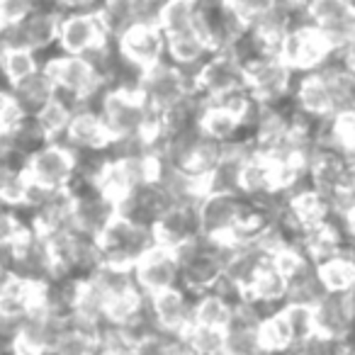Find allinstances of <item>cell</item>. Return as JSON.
Segmentation results:
<instances>
[{
  "mask_svg": "<svg viewBox=\"0 0 355 355\" xmlns=\"http://www.w3.org/2000/svg\"><path fill=\"white\" fill-rule=\"evenodd\" d=\"M98 246L105 263L132 268L148 248L156 246V234L148 227H139L122 217H114L98 236Z\"/></svg>",
  "mask_w": 355,
  "mask_h": 355,
  "instance_id": "1",
  "label": "cell"
},
{
  "mask_svg": "<svg viewBox=\"0 0 355 355\" xmlns=\"http://www.w3.org/2000/svg\"><path fill=\"white\" fill-rule=\"evenodd\" d=\"M137 292L141 295H158V292L180 287V263L173 248L153 246L132 266Z\"/></svg>",
  "mask_w": 355,
  "mask_h": 355,
  "instance_id": "2",
  "label": "cell"
},
{
  "mask_svg": "<svg viewBox=\"0 0 355 355\" xmlns=\"http://www.w3.org/2000/svg\"><path fill=\"white\" fill-rule=\"evenodd\" d=\"M98 114L107 127L110 137L146 134V103L139 95L110 90L103 98Z\"/></svg>",
  "mask_w": 355,
  "mask_h": 355,
  "instance_id": "3",
  "label": "cell"
},
{
  "mask_svg": "<svg viewBox=\"0 0 355 355\" xmlns=\"http://www.w3.org/2000/svg\"><path fill=\"white\" fill-rule=\"evenodd\" d=\"M292 80H295V69L280 56H268L246 66L248 90L263 103H277L280 98L290 95Z\"/></svg>",
  "mask_w": 355,
  "mask_h": 355,
  "instance_id": "4",
  "label": "cell"
},
{
  "mask_svg": "<svg viewBox=\"0 0 355 355\" xmlns=\"http://www.w3.org/2000/svg\"><path fill=\"white\" fill-rule=\"evenodd\" d=\"M73 173H76L73 153L54 141H46L42 148H37L30 156V161H27V175H30V180H35V183L51 190H66Z\"/></svg>",
  "mask_w": 355,
  "mask_h": 355,
  "instance_id": "5",
  "label": "cell"
},
{
  "mask_svg": "<svg viewBox=\"0 0 355 355\" xmlns=\"http://www.w3.org/2000/svg\"><path fill=\"white\" fill-rule=\"evenodd\" d=\"M311 309H314L316 334L329 336V338H338V340L355 338V309H353L350 290L326 292Z\"/></svg>",
  "mask_w": 355,
  "mask_h": 355,
  "instance_id": "6",
  "label": "cell"
},
{
  "mask_svg": "<svg viewBox=\"0 0 355 355\" xmlns=\"http://www.w3.org/2000/svg\"><path fill=\"white\" fill-rule=\"evenodd\" d=\"M243 209V195H217L207 193L202 195L198 205V219H200V232L207 236L229 239V234L236 229L239 219H241Z\"/></svg>",
  "mask_w": 355,
  "mask_h": 355,
  "instance_id": "7",
  "label": "cell"
},
{
  "mask_svg": "<svg viewBox=\"0 0 355 355\" xmlns=\"http://www.w3.org/2000/svg\"><path fill=\"white\" fill-rule=\"evenodd\" d=\"M329 51L331 46L319 35V30L314 25H306V27H297V30L287 32L282 37L280 59L285 64H290L295 71H311L321 64V59Z\"/></svg>",
  "mask_w": 355,
  "mask_h": 355,
  "instance_id": "8",
  "label": "cell"
},
{
  "mask_svg": "<svg viewBox=\"0 0 355 355\" xmlns=\"http://www.w3.org/2000/svg\"><path fill=\"white\" fill-rule=\"evenodd\" d=\"M49 71V76L54 78L56 88L66 90V93H73L78 98H90L105 80H100L98 76L90 71V66L85 64L80 56L73 54H59L44 66Z\"/></svg>",
  "mask_w": 355,
  "mask_h": 355,
  "instance_id": "9",
  "label": "cell"
},
{
  "mask_svg": "<svg viewBox=\"0 0 355 355\" xmlns=\"http://www.w3.org/2000/svg\"><path fill=\"white\" fill-rule=\"evenodd\" d=\"M139 95H141L144 103L153 105V107H158V110L171 107L173 103H178V100L185 95L183 80H180L178 69L168 59L156 66L144 69Z\"/></svg>",
  "mask_w": 355,
  "mask_h": 355,
  "instance_id": "10",
  "label": "cell"
},
{
  "mask_svg": "<svg viewBox=\"0 0 355 355\" xmlns=\"http://www.w3.org/2000/svg\"><path fill=\"white\" fill-rule=\"evenodd\" d=\"M119 51L139 69H148L168 59V40L161 27H132L119 40Z\"/></svg>",
  "mask_w": 355,
  "mask_h": 355,
  "instance_id": "11",
  "label": "cell"
},
{
  "mask_svg": "<svg viewBox=\"0 0 355 355\" xmlns=\"http://www.w3.org/2000/svg\"><path fill=\"white\" fill-rule=\"evenodd\" d=\"M151 300L161 331L185 334L195 324V292H188L185 287H173L153 295Z\"/></svg>",
  "mask_w": 355,
  "mask_h": 355,
  "instance_id": "12",
  "label": "cell"
},
{
  "mask_svg": "<svg viewBox=\"0 0 355 355\" xmlns=\"http://www.w3.org/2000/svg\"><path fill=\"white\" fill-rule=\"evenodd\" d=\"M110 132L105 127V122L100 119L98 112H76L71 117V124L66 129V134L61 137L51 139L54 144L59 146L69 148L71 153H78V151H98V148H105L110 141Z\"/></svg>",
  "mask_w": 355,
  "mask_h": 355,
  "instance_id": "13",
  "label": "cell"
},
{
  "mask_svg": "<svg viewBox=\"0 0 355 355\" xmlns=\"http://www.w3.org/2000/svg\"><path fill=\"white\" fill-rule=\"evenodd\" d=\"M103 40H107V37H105V30L95 12H73V15H66L61 20L59 27L61 54L80 56L90 46L100 44Z\"/></svg>",
  "mask_w": 355,
  "mask_h": 355,
  "instance_id": "14",
  "label": "cell"
},
{
  "mask_svg": "<svg viewBox=\"0 0 355 355\" xmlns=\"http://www.w3.org/2000/svg\"><path fill=\"white\" fill-rule=\"evenodd\" d=\"M153 234H156V243L166 248H180L195 239L200 232V219L198 207H185V205H175V207L166 209L153 224Z\"/></svg>",
  "mask_w": 355,
  "mask_h": 355,
  "instance_id": "15",
  "label": "cell"
},
{
  "mask_svg": "<svg viewBox=\"0 0 355 355\" xmlns=\"http://www.w3.org/2000/svg\"><path fill=\"white\" fill-rule=\"evenodd\" d=\"M243 83H246V66L229 51H214L205 64L202 78H200V88L212 100Z\"/></svg>",
  "mask_w": 355,
  "mask_h": 355,
  "instance_id": "16",
  "label": "cell"
},
{
  "mask_svg": "<svg viewBox=\"0 0 355 355\" xmlns=\"http://www.w3.org/2000/svg\"><path fill=\"white\" fill-rule=\"evenodd\" d=\"M285 277H287V295H285L287 304L314 306L329 292L324 287V282H321L319 266L306 256H300V261L290 268V272Z\"/></svg>",
  "mask_w": 355,
  "mask_h": 355,
  "instance_id": "17",
  "label": "cell"
},
{
  "mask_svg": "<svg viewBox=\"0 0 355 355\" xmlns=\"http://www.w3.org/2000/svg\"><path fill=\"white\" fill-rule=\"evenodd\" d=\"M10 93H12L15 105L20 107V112L25 114V117H35L49 100H54L56 83L49 76V71L42 66V69H37L35 73L22 78L20 83L10 85Z\"/></svg>",
  "mask_w": 355,
  "mask_h": 355,
  "instance_id": "18",
  "label": "cell"
},
{
  "mask_svg": "<svg viewBox=\"0 0 355 355\" xmlns=\"http://www.w3.org/2000/svg\"><path fill=\"white\" fill-rule=\"evenodd\" d=\"M168 40V61L173 66H202L214 54L198 30L171 35Z\"/></svg>",
  "mask_w": 355,
  "mask_h": 355,
  "instance_id": "19",
  "label": "cell"
},
{
  "mask_svg": "<svg viewBox=\"0 0 355 355\" xmlns=\"http://www.w3.org/2000/svg\"><path fill=\"white\" fill-rule=\"evenodd\" d=\"M285 295H287V277L280 268L272 263V258H268L266 263L261 266L258 270L256 280L253 285L248 287V297L258 302H266V304H272V306H285Z\"/></svg>",
  "mask_w": 355,
  "mask_h": 355,
  "instance_id": "20",
  "label": "cell"
},
{
  "mask_svg": "<svg viewBox=\"0 0 355 355\" xmlns=\"http://www.w3.org/2000/svg\"><path fill=\"white\" fill-rule=\"evenodd\" d=\"M277 190L275 168L266 156L248 158L241 171V195L251 200H263Z\"/></svg>",
  "mask_w": 355,
  "mask_h": 355,
  "instance_id": "21",
  "label": "cell"
},
{
  "mask_svg": "<svg viewBox=\"0 0 355 355\" xmlns=\"http://www.w3.org/2000/svg\"><path fill=\"white\" fill-rule=\"evenodd\" d=\"M95 15H98L107 40H122L134 27L132 0H98Z\"/></svg>",
  "mask_w": 355,
  "mask_h": 355,
  "instance_id": "22",
  "label": "cell"
},
{
  "mask_svg": "<svg viewBox=\"0 0 355 355\" xmlns=\"http://www.w3.org/2000/svg\"><path fill=\"white\" fill-rule=\"evenodd\" d=\"M90 280L100 287V292L107 297V302L112 300V297H122V295L137 292V282H134L132 268H124V266L103 263V266L90 275Z\"/></svg>",
  "mask_w": 355,
  "mask_h": 355,
  "instance_id": "23",
  "label": "cell"
},
{
  "mask_svg": "<svg viewBox=\"0 0 355 355\" xmlns=\"http://www.w3.org/2000/svg\"><path fill=\"white\" fill-rule=\"evenodd\" d=\"M241 158L227 153L224 161L205 178V195L217 193V195H236L241 193V171H243Z\"/></svg>",
  "mask_w": 355,
  "mask_h": 355,
  "instance_id": "24",
  "label": "cell"
},
{
  "mask_svg": "<svg viewBox=\"0 0 355 355\" xmlns=\"http://www.w3.org/2000/svg\"><path fill=\"white\" fill-rule=\"evenodd\" d=\"M224 156H227V141H222V139H214V137H209V134L202 132V137H200V144H198V148H195V156H193V161H190L188 171L193 173L198 180H202V183H205V178H207L209 173H212L214 168L224 161Z\"/></svg>",
  "mask_w": 355,
  "mask_h": 355,
  "instance_id": "25",
  "label": "cell"
},
{
  "mask_svg": "<svg viewBox=\"0 0 355 355\" xmlns=\"http://www.w3.org/2000/svg\"><path fill=\"white\" fill-rule=\"evenodd\" d=\"M232 321V306L217 297L214 292H200L195 295V324L212 326V329H227Z\"/></svg>",
  "mask_w": 355,
  "mask_h": 355,
  "instance_id": "26",
  "label": "cell"
},
{
  "mask_svg": "<svg viewBox=\"0 0 355 355\" xmlns=\"http://www.w3.org/2000/svg\"><path fill=\"white\" fill-rule=\"evenodd\" d=\"M198 22V6L195 0H168L161 17V30L166 37L195 30Z\"/></svg>",
  "mask_w": 355,
  "mask_h": 355,
  "instance_id": "27",
  "label": "cell"
},
{
  "mask_svg": "<svg viewBox=\"0 0 355 355\" xmlns=\"http://www.w3.org/2000/svg\"><path fill=\"white\" fill-rule=\"evenodd\" d=\"M319 275L329 292H348L355 287V261L345 256H336L321 263Z\"/></svg>",
  "mask_w": 355,
  "mask_h": 355,
  "instance_id": "28",
  "label": "cell"
},
{
  "mask_svg": "<svg viewBox=\"0 0 355 355\" xmlns=\"http://www.w3.org/2000/svg\"><path fill=\"white\" fill-rule=\"evenodd\" d=\"M205 134L214 139H222V141H232L241 134V119L236 117L234 112L229 110L219 107V105H209L207 112L202 114V122H200Z\"/></svg>",
  "mask_w": 355,
  "mask_h": 355,
  "instance_id": "29",
  "label": "cell"
},
{
  "mask_svg": "<svg viewBox=\"0 0 355 355\" xmlns=\"http://www.w3.org/2000/svg\"><path fill=\"white\" fill-rule=\"evenodd\" d=\"M37 69H42L40 59L35 51L27 49H8L0 59V76L6 78L8 85L20 83L22 78H27L30 73H35Z\"/></svg>",
  "mask_w": 355,
  "mask_h": 355,
  "instance_id": "30",
  "label": "cell"
},
{
  "mask_svg": "<svg viewBox=\"0 0 355 355\" xmlns=\"http://www.w3.org/2000/svg\"><path fill=\"white\" fill-rule=\"evenodd\" d=\"M224 355H261V334L253 326H227L224 329Z\"/></svg>",
  "mask_w": 355,
  "mask_h": 355,
  "instance_id": "31",
  "label": "cell"
},
{
  "mask_svg": "<svg viewBox=\"0 0 355 355\" xmlns=\"http://www.w3.org/2000/svg\"><path fill=\"white\" fill-rule=\"evenodd\" d=\"M224 329L202 324H193L185 331V340L195 355H224Z\"/></svg>",
  "mask_w": 355,
  "mask_h": 355,
  "instance_id": "32",
  "label": "cell"
},
{
  "mask_svg": "<svg viewBox=\"0 0 355 355\" xmlns=\"http://www.w3.org/2000/svg\"><path fill=\"white\" fill-rule=\"evenodd\" d=\"M282 319L287 324V331L292 336V345L302 343V340L311 338L316 334V324H314V309L304 304H285L282 306Z\"/></svg>",
  "mask_w": 355,
  "mask_h": 355,
  "instance_id": "33",
  "label": "cell"
},
{
  "mask_svg": "<svg viewBox=\"0 0 355 355\" xmlns=\"http://www.w3.org/2000/svg\"><path fill=\"white\" fill-rule=\"evenodd\" d=\"M71 117H73V112H71L64 103H59L56 98L49 100V103L35 114L37 124H40V129L44 132V137L49 139V141L61 137V134H66V129H69V124H71Z\"/></svg>",
  "mask_w": 355,
  "mask_h": 355,
  "instance_id": "34",
  "label": "cell"
},
{
  "mask_svg": "<svg viewBox=\"0 0 355 355\" xmlns=\"http://www.w3.org/2000/svg\"><path fill=\"white\" fill-rule=\"evenodd\" d=\"M30 185L27 171L17 168H0V205L6 207H22Z\"/></svg>",
  "mask_w": 355,
  "mask_h": 355,
  "instance_id": "35",
  "label": "cell"
},
{
  "mask_svg": "<svg viewBox=\"0 0 355 355\" xmlns=\"http://www.w3.org/2000/svg\"><path fill=\"white\" fill-rule=\"evenodd\" d=\"M258 334H261V345L266 353H285L292 348V336L287 331V324L282 319V314L268 316L261 326H258Z\"/></svg>",
  "mask_w": 355,
  "mask_h": 355,
  "instance_id": "36",
  "label": "cell"
},
{
  "mask_svg": "<svg viewBox=\"0 0 355 355\" xmlns=\"http://www.w3.org/2000/svg\"><path fill=\"white\" fill-rule=\"evenodd\" d=\"M168 0H132L134 27H161Z\"/></svg>",
  "mask_w": 355,
  "mask_h": 355,
  "instance_id": "37",
  "label": "cell"
},
{
  "mask_svg": "<svg viewBox=\"0 0 355 355\" xmlns=\"http://www.w3.org/2000/svg\"><path fill=\"white\" fill-rule=\"evenodd\" d=\"M25 232L27 227L15 207H0V246L17 243Z\"/></svg>",
  "mask_w": 355,
  "mask_h": 355,
  "instance_id": "38",
  "label": "cell"
},
{
  "mask_svg": "<svg viewBox=\"0 0 355 355\" xmlns=\"http://www.w3.org/2000/svg\"><path fill=\"white\" fill-rule=\"evenodd\" d=\"M139 304V292H132V295H122V297H112L105 306V319H110L112 324L122 326L129 316L137 311Z\"/></svg>",
  "mask_w": 355,
  "mask_h": 355,
  "instance_id": "39",
  "label": "cell"
},
{
  "mask_svg": "<svg viewBox=\"0 0 355 355\" xmlns=\"http://www.w3.org/2000/svg\"><path fill=\"white\" fill-rule=\"evenodd\" d=\"M22 119H25V114L12 100L10 88H3L0 90V134H10Z\"/></svg>",
  "mask_w": 355,
  "mask_h": 355,
  "instance_id": "40",
  "label": "cell"
},
{
  "mask_svg": "<svg viewBox=\"0 0 355 355\" xmlns=\"http://www.w3.org/2000/svg\"><path fill=\"white\" fill-rule=\"evenodd\" d=\"M93 338H88V336L83 334H76V331H69V334L64 336V338L56 343V348L51 350L54 355H90V350H93Z\"/></svg>",
  "mask_w": 355,
  "mask_h": 355,
  "instance_id": "41",
  "label": "cell"
},
{
  "mask_svg": "<svg viewBox=\"0 0 355 355\" xmlns=\"http://www.w3.org/2000/svg\"><path fill=\"white\" fill-rule=\"evenodd\" d=\"M61 17L73 15V12H95L98 0H51Z\"/></svg>",
  "mask_w": 355,
  "mask_h": 355,
  "instance_id": "42",
  "label": "cell"
},
{
  "mask_svg": "<svg viewBox=\"0 0 355 355\" xmlns=\"http://www.w3.org/2000/svg\"><path fill=\"white\" fill-rule=\"evenodd\" d=\"M175 355H195V353H193V350L188 348V350H180V353H175Z\"/></svg>",
  "mask_w": 355,
  "mask_h": 355,
  "instance_id": "43",
  "label": "cell"
},
{
  "mask_svg": "<svg viewBox=\"0 0 355 355\" xmlns=\"http://www.w3.org/2000/svg\"><path fill=\"white\" fill-rule=\"evenodd\" d=\"M3 27H6V22H3V17H0V30H3Z\"/></svg>",
  "mask_w": 355,
  "mask_h": 355,
  "instance_id": "44",
  "label": "cell"
}]
</instances>
